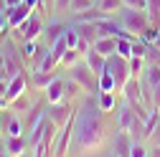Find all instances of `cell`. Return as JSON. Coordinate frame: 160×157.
Instances as JSON below:
<instances>
[{"instance_id": "9c48e42d", "label": "cell", "mask_w": 160, "mask_h": 157, "mask_svg": "<svg viewBox=\"0 0 160 157\" xmlns=\"http://www.w3.org/2000/svg\"><path fill=\"white\" fill-rule=\"evenodd\" d=\"M33 10H36V8H33L31 3H26V0H23V3H18L15 8H8V10H5V15H8L10 28H21V26L28 21V15H31Z\"/></svg>"}, {"instance_id": "1f68e13d", "label": "cell", "mask_w": 160, "mask_h": 157, "mask_svg": "<svg viewBox=\"0 0 160 157\" xmlns=\"http://www.w3.org/2000/svg\"><path fill=\"white\" fill-rule=\"evenodd\" d=\"M8 107V99H5V96H0V109H5Z\"/></svg>"}, {"instance_id": "603a6c76", "label": "cell", "mask_w": 160, "mask_h": 157, "mask_svg": "<svg viewBox=\"0 0 160 157\" xmlns=\"http://www.w3.org/2000/svg\"><path fill=\"white\" fill-rule=\"evenodd\" d=\"M145 13H148V18H150V23L160 26V0H148Z\"/></svg>"}, {"instance_id": "e575fe53", "label": "cell", "mask_w": 160, "mask_h": 157, "mask_svg": "<svg viewBox=\"0 0 160 157\" xmlns=\"http://www.w3.org/2000/svg\"><path fill=\"white\" fill-rule=\"evenodd\" d=\"M158 109H160V107H158Z\"/></svg>"}, {"instance_id": "d6986e66", "label": "cell", "mask_w": 160, "mask_h": 157, "mask_svg": "<svg viewBox=\"0 0 160 157\" xmlns=\"http://www.w3.org/2000/svg\"><path fill=\"white\" fill-rule=\"evenodd\" d=\"M97 8L99 10H104L107 15H114L125 8V0H97Z\"/></svg>"}, {"instance_id": "3957f363", "label": "cell", "mask_w": 160, "mask_h": 157, "mask_svg": "<svg viewBox=\"0 0 160 157\" xmlns=\"http://www.w3.org/2000/svg\"><path fill=\"white\" fill-rule=\"evenodd\" d=\"M114 15H117V21L122 23L130 33H135V36H140V33L150 26V18H148L145 10H135V8H127V5H125L122 10L114 13Z\"/></svg>"}, {"instance_id": "4dcf8cb0", "label": "cell", "mask_w": 160, "mask_h": 157, "mask_svg": "<svg viewBox=\"0 0 160 157\" xmlns=\"http://www.w3.org/2000/svg\"><path fill=\"white\" fill-rule=\"evenodd\" d=\"M18 3H23V0H5V8H15Z\"/></svg>"}, {"instance_id": "7a4b0ae2", "label": "cell", "mask_w": 160, "mask_h": 157, "mask_svg": "<svg viewBox=\"0 0 160 157\" xmlns=\"http://www.w3.org/2000/svg\"><path fill=\"white\" fill-rule=\"evenodd\" d=\"M69 71H71V78H74V81L82 86L87 94H99V76L89 69V64L84 61V58H82V61H76Z\"/></svg>"}, {"instance_id": "4316f807", "label": "cell", "mask_w": 160, "mask_h": 157, "mask_svg": "<svg viewBox=\"0 0 160 157\" xmlns=\"http://www.w3.org/2000/svg\"><path fill=\"white\" fill-rule=\"evenodd\" d=\"M127 8H135V10H145L148 8V0H125Z\"/></svg>"}, {"instance_id": "f546056e", "label": "cell", "mask_w": 160, "mask_h": 157, "mask_svg": "<svg viewBox=\"0 0 160 157\" xmlns=\"http://www.w3.org/2000/svg\"><path fill=\"white\" fill-rule=\"evenodd\" d=\"M8 28H10V23H8V15H5V13H0V36H3Z\"/></svg>"}, {"instance_id": "f1b7e54d", "label": "cell", "mask_w": 160, "mask_h": 157, "mask_svg": "<svg viewBox=\"0 0 160 157\" xmlns=\"http://www.w3.org/2000/svg\"><path fill=\"white\" fill-rule=\"evenodd\" d=\"M8 58H5V53H3V48H0V74H3V76H8Z\"/></svg>"}, {"instance_id": "ffe728a7", "label": "cell", "mask_w": 160, "mask_h": 157, "mask_svg": "<svg viewBox=\"0 0 160 157\" xmlns=\"http://www.w3.org/2000/svg\"><path fill=\"white\" fill-rule=\"evenodd\" d=\"M99 91H119L114 76H112L109 71H102V74H99Z\"/></svg>"}, {"instance_id": "30bf717a", "label": "cell", "mask_w": 160, "mask_h": 157, "mask_svg": "<svg viewBox=\"0 0 160 157\" xmlns=\"http://www.w3.org/2000/svg\"><path fill=\"white\" fill-rule=\"evenodd\" d=\"M130 150H132V137H130V132H127V129H117L114 140H112V155L125 157V155H130Z\"/></svg>"}, {"instance_id": "d4e9b609", "label": "cell", "mask_w": 160, "mask_h": 157, "mask_svg": "<svg viewBox=\"0 0 160 157\" xmlns=\"http://www.w3.org/2000/svg\"><path fill=\"white\" fill-rule=\"evenodd\" d=\"M92 5H97V0H71V13H82V10H87V8H92Z\"/></svg>"}, {"instance_id": "e0dca14e", "label": "cell", "mask_w": 160, "mask_h": 157, "mask_svg": "<svg viewBox=\"0 0 160 157\" xmlns=\"http://www.w3.org/2000/svg\"><path fill=\"white\" fill-rule=\"evenodd\" d=\"M8 107H10L13 112H18V114H23V112H28V109L33 107V102H31V96H28V89H26L23 94H18L15 99H10V102H8Z\"/></svg>"}, {"instance_id": "4fadbf2b", "label": "cell", "mask_w": 160, "mask_h": 157, "mask_svg": "<svg viewBox=\"0 0 160 157\" xmlns=\"http://www.w3.org/2000/svg\"><path fill=\"white\" fill-rule=\"evenodd\" d=\"M92 48H94V51H99L102 56H112V53H114V48H117V36H99L97 41L92 43Z\"/></svg>"}, {"instance_id": "83f0119b", "label": "cell", "mask_w": 160, "mask_h": 157, "mask_svg": "<svg viewBox=\"0 0 160 157\" xmlns=\"http://www.w3.org/2000/svg\"><path fill=\"white\" fill-rule=\"evenodd\" d=\"M69 8H71V0H53V10L64 13V10H69Z\"/></svg>"}, {"instance_id": "484cf974", "label": "cell", "mask_w": 160, "mask_h": 157, "mask_svg": "<svg viewBox=\"0 0 160 157\" xmlns=\"http://www.w3.org/2000/svg\"><path fill=\"white\" fill-rule=\"evenodd\" d=\"M150 155V150L145 147V142H132V150H130V157H145Z\"/></svg>"}, {"instance_id": "9a60e30c", "label": "cell", "mask_w": 160, "mask_h": 157, "mask_svg": "<svg viewBox=\"0 0 160 157\" xmlns=\"http://www.w3.org/2000/svg\"><path fill=\"white\" fill-rule=\"evenodd\" d=\"M5 152L8 155H26L28 152V140L21 137H5Z\"/></svg>"}, {"instance_id": "5b68a950", "label": "cell", "mask_w": 160, "mask_h": 157, "mask_svg": "<svg viewBox=\"0 0 160 157\" xmlns=\"http://www.w3.org/2000/svg\"><path fill=\"white\" fill-rule=\"evenodd\" d=\"M43 28H46L43 15L31 13L28 21H26L21 28H13V31H15V36H18V41H26V38H41V36H43Z\"/></svg>"}, {"instance_id": "2e32d148", "label": "cell", "mask_w": 160, "mask_h": 157, "mask_svg": "<svg viewBox=\"0 0 160 157\" xmlns=\"http://www.w3.org/2000/svg\"><path fill=\"white\" fill-rule=\"evenodd\" d=\"M64 31H66V26L61 23V21H53V23H48L46 28H43V38H46V46H51L56 38H61L64 36Z\"/></svg>"}, {"instance_id": "8fae6325", "label": "cell", "mask_w": 160, "mask_h": 157, "mask_svg": "<svg viewBox=\"0 0 160 157\" xmlns=\"http://www.w3.org/2000/svg\"><path fill=\"white\" fill-rule=\"evenodd\" d=\"M76 33H79V38L82 41H87L89 46L99 38V28H97V23H92V21H74V26H71Z\"/></svg>"}, {"instance_id": "52a82bcc", "label": "cell", "mask_w": 160, "mask_h": 157, "mask_svg": "<svg viewBox=\"0 0 160 157\" xmlns=\"http://www.w3.org/2000/svg\"><path fill=\"white\" fill-rule=\"evenodd\" d=\"M43 99H46L48 104H53V102H66V78L53 76L51 81L46 84V89H43Z\"/></svg>"}, {"instance_id": "44dd1931", "label": "cell", "mask_w": 160, "mask_h": 157, "mask_svg": "<svg viewBox=\"0 0 160 157\" xmlns=\"http://www.w3.org/2000/svg\"><path fill=\"white\" fill-rule=\"evenodd\" d=\"M82 58H84V53H82V51H76V48H66V53H64V58H61V64H58V66L71 69L76 61H82Z\"/></svg>"}, {"instance_id": "5bb4252c", "label": "cell", "mask_w": 160, "mask_h": 157, "mask_svg": "<svg viewBox=\"0 0 160 157\" xmlns=\"http://www.w3.org/2000/svg\"><path fill=\"white\" fill-rule=\"evenodd\" d=\"M84 61L89 64V69L99 76V74H102L104 71V61H107V56H102V53H99V51H94L92 46H89V51L84 53Z\"/></svg>"}, {"instance_id": "7c38bea8", "label": "cell", "mask_w": 160, "mask_h": 157, "mask_svg": "<svg viewBox=\"0 0 160 157\" xmlns=\"http://www.w3.org/2000/svg\"><path fill=\"white\" fill-rule=\"evenodd\" d=\"M26 74H13L10 78H8V91H5V99L10 102V99H15L18 94H23L26 91Z\"/></svg>"}, {"instance_id": "7402d4cb", "label": "cell", "mask_w": 160, "mask_h": 157, "mask_svg": "<svg viewBox=\"0 0 160 157\" xmlns=\"http://www.w3.org/2000/svg\"><path fill=\"white\" fill-rule=\"evenodd\" d=\"M114 53L125 56V58H132V38H122V36H117V48H114Z\"/></svg>"}, {"instance_id": "277c9868", "label": "cell", "mask_w": 160, "mask_h": 157, "mask_svg": "<svg viewBox=\"0 0 160 157\" xmlns=\"http://www.w3.org/2000/svg\"><path fill=\"white\" fill-rule=\"evenodd\" d=\"M104 71H109V74L114 76L117 86L122 89V84H125L127 78L132 76V74H130V58L119 56V53H112V56H107V61H104Z\"/></svg>"}, {"instance_id": "836d02e7", "label": "cell", "mask_w": 160, "mask_h": 157, "mask_svg": "<svg viewBox=\"0 0 160 157\" xmlns=\"http://www.w3.org/2000/svg\"><path fill=\"white\" fill-rule=\"evenodd\" d=\"M0 78H8V76H3V74H0Z\"/></svg>"}, {"instance_id": "8992f818", "label": "cell", "mask_w": 160, "mask_h": 157, "mask_svg": "<svg viewBox=\"0 0 160 157\" xmlns=\"http://www.w3.org/2000/svg\"><path fill=\"white\" fill-rule=\"evenodd\" d=\"M46 117L56 124V127H61V124H66L71 117H74V112H71V102H53V104H48L46 107Z\"/></svg>"}, {"instance_id": "6da1fadb", "label": "cell", "mask_w": 160, "mask_h": 157, "mask_svg": "<svg viewBox=\"0 0 160 157\" xmlns=\"http://www.w3.org/2000/svg\"><path fill=\"white\" fill-rule=\"evenodd\" d=\"M104 137H107V112L99 109V102L92 99V94H89L84 104L79 107V112L74 114V132H71L69 152L87 155L102 145Z\"/></svg>"}, {"instance_id": "ac0fdd59", "label": "cell", "mask_w": 160, "mask_h": 157, "mask_svg": "<svg viewBox=\"0 0 160 157\" xmlns=\"http://www.w3.org/2000/svg\"><path fill=\"white\" fill-rule=\"evenodd\" d=\"M97 102H99V109L109 114V112L117 109V94H114V91H99Z\"/></svg>"}, {"instance_id": "d6a6232c", "label": "cell", "mask_w": 160, "mask_h": 157, "mask_svg": "<svg viewBox=\"0 0 160 157\" xmlns=\"http://www.w3.org/2000/svg\"><path fill=\"white\" fill-rule=\"evenodd\" d=\"M0 155H8L5 152V140H0Z\"/></svg>"}, {"instance_id": "cb8c5ba5", "label": "cell", "mask_w": 160, "mask_h": 157, "mask_svg": "<svg viewBox=\"0 0 160 157\" xmlns=\"http://www.w3.org/2000/svg\"><path fill=\"white\" fill-rule=\"evenodd\" d=\"M145 66H148V61H145L142 56H132L130 58V74L132 76H140V74L145 71Z\"/></svg>"}, {"instance_id": "ba28073f", "label": "cell", "mask_w": 160, "mask_h": 157, "mask_svg": "<svg viewBox=\"0 0 160 157\" xmlns=\"http://www.w3.org/2000/svg\"><path fill=\"white\" fill-rule=\"evenodd\" d=\"M122 99L125 102H130V104H145V99H142V86H140V78L137 76H130L127 81L122 84ZM148 107V104H145Z\"/></svg>"}]
</instances>
